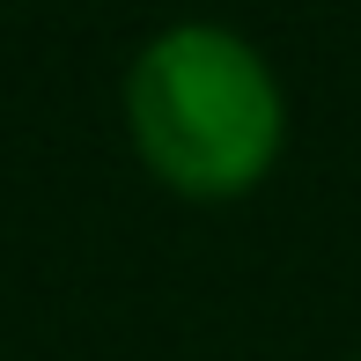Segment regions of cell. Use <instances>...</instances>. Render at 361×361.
I'll list each match as a JSON object with an SVG mask.
<instances>
[{
	"label": "cell",
	"instance_id": "cell-1",
	"mask_svg": "<svg viewBox=\"0 0 361 361\" xmlns=\"http://www.w3.org/2000/svg\"><path fill=\"white\" fill-rule=\"evenodd\" d=\"M126 133L177 200H243L288 147V96L243 30L170 23L126 67Z\"/></svg>",
	"mask_w": 361,
	"mask_h": 361
},
{
	"label": "cell",
	"instance_id": "cell-2",
	"mask_svg": "<svg viewBox=\"0 0 361 361\" xmlns=\"http://www.w3.org/2000/svg\"><path fill=\"white\" fill-rule=\"evenodd\" d=\"M354 361H361V354H354Z\"/></svg>",
	"mask_w": 361,
	"mask_h": 361
}]
</instances>
